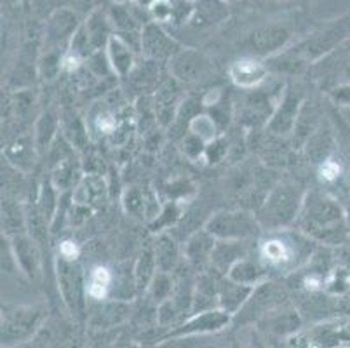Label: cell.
Wrapping results in <instances>:
<instances>
[{
	"label": "cell",
	"instance_id": "1",
	"mask_svg": "<svg viewBox=\"0 0 350 348\" xmlns=\"http://www.w3.org/2000/svg\"><path fill=\"white\" fill-rule=\"evenodd\" d=\"M310 242L300 235H273L260 245V261L265 267L289 272L310 258Z\"/></svg>",
	"mask_w": 350,
	"mask_h": 348
},
{
	"label": "cell",
	"instance_id": "2",
	"mask_svg": "<svg viewBox=\"0 0 350 348\" xmlns=\"http://www.w3.org/2000/svg\"><path fill=\"white\" fill-rule=\"evenodd\" d=\"M42 321V312L31 306L2 310V343L18 345L28 341Z\"/></svg>",
	"mask_w": 350,
	"mask_h": 348
},
{
	"label": "cell",
	"instance_id": "3",
	"mask_svg": "<svg viewBox=\"0 0 350 348\" xmlns=\"http://www.w3.org/2000/svg\"><path fill=\"white\" fill-rule=\"evenodd\" d=\"M209 234L219 241H243L258 232V222L253 215L244 211L218 213L206 226Z\"/></svg>",
	"mask_w": 350,
	"mask_h": 348
},
{
	"label": "cell",
	"instance_id": "4",
	"mask_svg": "<svg viewBox=\"0 0 350 348\" xmlns=\"http://www.w3.org/2000/svg\"><path fill=\"white\" fill-rule=\"evenodd\" d=\"M300 202L301 199L298 196V190H295L289 185H281L270 193L260 218L265 222L267 226L278 228V226H282L295 219V216L298 215V209H300Z\"/></svg>",
	"mask_w": 350,
	"mask_h": 348
},
{
	"label": "cell",
	"instance_id": "5",
	"mask_svg": "<svg viewBox=\"0 0 350 348\" xmlns=\"http://www.w3.org/2000/svg\"><path fill=\"white\" fill-rule=\"evenodd\" d=\"M336 219H338V213H336V207L331 204V200H310V197H308L304 207V215H301V226L307 234H321L331 223H336Z\"/></svg>",
	"mask_w": 350,
	"mask_h": 348
},
{
	"label": "cell",
	"instance_id": "6",
	"mask_svg": "<svg viewBox=\"0 0 350 348\" xmlns=\"http://www.w3.org/2000/svg\"><path fill=\"white\" fill-rule=\"evenodd\" d=\"M142 49L152 59L176 56L178 44L157 23H146L142 28Z\"/></svg>",
	"mask_w": 350,
	"mask_h": 348
},
{
	"label": "cell",
	"instance_id": "7",
	"mask_svg": "<svg viewBox=\"0 0 350 348\" xmlns=\"http://www.w3.org/2000/svg\"><path fill=\"white\" fill-rule=\"evenodd\" d=\"M230 73V79L237 88L251 89L256 88V85L262 84L263 81L269 75V68H267L265 63H262L260 59H254V57H243V59H237L234 65L228 70Z\"/></svg>",
	"mask_w": 350,
	"mask_h": 348
},
{
	"label": "cell",
	"instance_id": "8",
	"mask_svg": "<svg viewBox=\"0 0 350 348\" xmlns=\"http://www.w3.org/2000/svg\"><path fill=\"white\" fill-rule=\"evenodd\" d=\"M230 322V314L225 310H206L196 314V317L190 319L189 322L181 325L180 330L173 333V336H190V334H202V333H215Z\"/></svg>",
	"mask_w": 350,
	"mask_h": 348
},
{
	"label": "cell",
	"instance_id": "9",
	"mask_svg": "<svg viewBox=\"0 0 350 348\" xmlns=\"http://www.w3.org/2000/svg\"><path fill=\"white\" fill-rule=\"evenodd\" d=\"M208 68L209 65L204 56H200L193 51L178 53L176 56H173V63H171L173 75L178 81L183 82H197L208 73Z\"/></svg>",
	"mask_w": 350,
	"mask_h": 348
},
{
	"label": "cell",
	"instance_id": "10",
	"mask_svg": "<svg viewBox=\"0 0 350 348\" xmlns=\"http://www.w3.org/2000/svg\"><path fill=\"white\" fill-rule=\"evenodd\" d=\"M289 38V31L284 27L279 25H270V27H263L254 30L253 34L247 37V46L251 51L256 54H270L273 51H278L286 44Z\"/></svg>",
	"mask_w": 350,
	"mask_h": 348
},
{
	"label": "cell",
	"instance_id": "11",
	"mask_svg": "<svg viewBox=\"0 0 350 348\" xmlns=\"http://www.w3.org/2000/svg\"><path fill=\"white\" fill-rule=\"evenodd\" d=\"M107 56L113 72L120 77L127 75L133 70V65H135L131 46L124 38H120L119 35H113L110 38V42L107 46Z\"/></svg>",
	"mask_w": 350,
	"mask_h": 348
},
{
	"label": "cell",
	"instance_id": "12",
	"mask_svg": "<svg viewBox=\"0 0 350 348\" xmlns=\"http://www.w3.org/2000/svg\"><path fill=\"white\" fill-rule=\"evenodd\" d=\"M112 21L107 14H103L101 11H94L93 14L89 16L88 21H85L84 28L85 34L89 37V42L93 46L94 51H100L101 47H107L112 35Z\"/></svg>",
	"mask_w": 350,
	"mask_h": 348
},
{
	"label": "cell",
	"instance_id": "13",
	"mask_svg": "<svg viewBox=\"0 0 350 348\" xmlns=\"http://www.w3.org/2000/svg\"><path fill=\"white\" fill-rule=\"evenodd\" d=\"M244 258V247L241 245V241H219L216 242L211 253V263L218 268L219 272L228 273L230 268L237 261Z\"/></svg>",
	"mask_w": 350,
	"mask_h": 348
},
{
	"label": "cell",
	"instance_id": "14",
	"mask_svg": "<svg viewBox=\"0 0 350 348\" xmlns=\"http://www.w3.org/2000/svg\"><path fill=\"white\" fill-rule=\"evenodd\" d=\"M105 197H107V187H105L103 180L100 176H93V174L85 176L73 191V202L84 207L101 204Z\"/></svg>",
	"mask_w": 350,
	"mask_h": 348
},
{
	"label": "cell",
	"instance_id": "15",
	"mask_svg": "<svg viewBox=\"0 0 350 348\" xmlns=\"http://www.w3.org/2000/svg\"><path fill=\"white\" fill-rule=\"evenodd\" d=\"M227 16L228 9L225 8L221 0H197L190 21H193L196 27H211V25L219 23Z\"/></svg>",
	"mask_w": 350,
	"mask_h": 348
},
{
	"label": "cell",
	"instance_id": "16",
	"mask_svg": "<svg viewBox=\"0 0 350 348\" xmlns=\"http://www.w3.org/2000/svg\"><path fill=\"white\" fill-rule=\"evenodd\" d=\"M253 293V287L243 286V284H237L234 280L228 279V284H225L221 289H219V305H221V310L228 312V314H235V312L244 306V303L247 302V298Z\"/></svg>",
	"mask_w": 350,
	"mask_h": 348
},
{
	"label": "cell",
	"instance_id": "17",
	"mask_svg": "<svg viewBox=\"0 0 350 348\" xmlns=\"http://www.w3.org/2000/svg\"><path fill=\"white\" fill-rule=\"evenodd\" d=\"M113 276L107 267H94L85 279V293L93 299H105L112 291Z\"/></svg>",
	"mask_w": 350,
	"mask_h": 348
},
{
	"label": "cell",
	"instance_id": "18",
	"mask_svg": "<svg viewBox=\"0 0 350 348\" xmlns=\"http://www.w3.org/2000/svg\"><path fill=\"white\" fill-rule=\"evenodd\" d=\"M298 105H300V98H298V96H286L281 103V108L278 110V113L273 115V120L272 124H270V127H272L275 133L286 134L293 126H297Z\"/></svg>",
	"mask_w": 350,
	"mask_h": 348
},
{
	"label": "cell",
	"instance_id": "19",
	"mask_svg": "<svg viewBox=\"0 0 350 348\" xmlns=\"http://www.w3.org/2000/svg\"><path fill=\"white\" fill-rule=\"evenodd\" d=\"M263 273L265 272H263V268L260 267V265L243 258V260L237 261V263L230 268V272H228L227 276L228 279L234 280V282L254 287L260 280H262Z\"/></svg>",
	"mask_w": 350,
	"mask_h": 348
},
{
	"label": "cell",
	"instance_id": "20",
	"mask_svg": "<svg viewBox=\"0 0 350 348\" xmlns=\"http://www.w3.org/2000/svg\"><path fill=\"white\" fill-rule=\"evenodd\" d=\"M216 241L208 230L204 234H197L187 244V256L193 263H202L206 258H211L213 247H215Z\"/></svg>",
	"mask_w": 350,
	"mask_h": 348
},
{
	"label": "cell",
	"instance_id": "21",
	"mask_svg": "<svg viewBox=\"0 0 350 348\" xmlns=\"http://www.w3.org/2000/svg\"><path fill=\"white\" fill-rule=\"evenodd\" d=\"M14 256H16V263L20 265L27 273H33L37 272V251H35L33 244L30 241L23 237H16L14 239Z\"/></svg>",
	"mask_w": 350,
	"mask_h": 348
},
{
	"label": "cell",
	"instance_id": "22",
	"mask_svg": "<svg viewBox=\"0 0 350 348\" xmlns=\"http://www.w3.org/2000/svg\"><path fill=\"white\" fill-rule=\"evenodd\" d=\"M178 253L176 247H174V242L167 237H162L159 241L157 249H155V261H157V267L161 268V272H170L173 270L174 265H176Z\"/></svg>",
	"mask_w": 350,
	"mask_h": 348
},
{
	"label": "cell",
	"instance_id": "23",
	"mask_svg": "<svg viewBox=\"0 0 350 348\" xmlns=\"http://www.w3.org/2000/svg\"><path fill=\"white\" fill-rule=\"evenodd\" d=\"M190 133L199 136L204 143L215 142L216 139V122L208 115H196L189 124Z\"/></svg>",
	"mask_w": 350,
	"mask_h": 348
},
{
	"label": "cell",
	"instance_id": "24",
	"mask_svg": "<svg viewBox=\"0 0 350 348\" xmlns=\"http://www.w3.org/2000/svg\"><path fill=\"white\" fill-rule=\"evenodd\" d=\"M127 315V306H124L122 303H110V305H105L103 310L98 312L94 315V324L98 325H113L119 324L126 319Z\"/></svg>",
	"mask_w": 350,
	"mask_h": 348
},
{
	"label": "cell",
	"instance_id": "25",
	"mask_svg": "<svg viewBox=\"0 0 350 348\" xmlns=\"http://www.w3.org/2000/svg\"><path fill=\"white\" fill-rule=\"evenodd\" d=\"M155 267H157V261H155V258L152 256L148 251H146V253H143L142 260L138 261V267H136V272H135L136 282H138L139 287L148 286V284L154 280L155 273L152 272V270H154Z\"/></svg>",
	"mask_w": 350,
	"mask_h": 348
},
{
	"label": "cell",
	"instance_id": "26",
	"mask_svg": "<svg viewBox=\"0 0 350 348\" xmlns=\"http://www.w3.org/2000/svg\"><path fill=\"white\" fill-rule=\"evenodd\" d=\"M150 291L155 302H165L170 299L171 291H173V280L170 279L167 272H159L150 282Z\"/></svg>",
	"mask_w": 350,
	"mask_h": 348
},
{
	"label": "cell",
	"instance_id": "27",
	"mask_svg": "<svg viewBox=\"0 0 350 348\" xmlns=\"http://www.w3.org/2000/svg\"><path fill=\"white\" fill-rule=\"evenodd\" d=\"M75 174H77V169L73 168L72 164H68V162H62L53 178L54 187L58 188V190H66V188L73 187L75 181H77Z\"/></svg>",
	"mask_w": 350,
	"mask_h": 348
},
{
	"label": "cell",
	"instance_id": "28",
	"mask_svg": "<svg viewBox=\"0 0 350 348\" xmlns=\"http://www.w3.org/2000/svg\"><path fill=\"white\" fill-rule=\"evenodd\" d=\"M126 209H127V213H131V215H136V216L145 215L146 211H148L146 197L143 196L142 191H138V190L127 191V196H126Z\"/></svg>",
	"mask_w": 350,
	"mask_h": 348
},
{
	"label": "cell",
	"instance_id": "29",
	"mask_svg": "<svg viewBox=\"0 0 350 348\" xmlns=\"http://www.w3.org/2000/svg\"><path fill=\"white\" fill-rule=\"evenodd\" d=\"M183 150H185L187 155L192 159H196V157H199V155H202V153H206L204 142H202L199 136H196V134H192V133H190L189 136L185 138V142H183Z\"/></svg>",
	"mask_w": 350,
	"mask_h": 348
},
{
	"label": "cell",
	"instance_id": "30",
	"mask_svg": "<svg viewBox=\"0 0 350 348\" xmlns=\"http://www.w3.org/2000/svg\"><path fill=\"white\" fill-rule=\"evenodd\" d=\"M56 129V120H54V117L51 113L44 115L42 120L39 122V127H37V131H39V139L40 143H47L51 138H53V131Z\"/></svg>",
	"mask_w": 350,
	"mask_h": 348
},
{
	"label": "cell",
	"instance_id": "31",
	"mask_svg": "<svg viewBox=\"0 0 350 348\" xmlns=\"http://www.w3.org/2000/svg\"><path fill=\"white\" fill-rule=\"evenodd\" d=\"M59 254L65 261H75L79 256V247L75 245V242L72 241H65L59 247Z\"/></svg>",
	"mask_w": 350,
	"mask_h": 348
},
{
	"label": "cell",
	"instance_id": "32",
	"mask_svg": "<svg viewBox=\"0 0 350 348\" xmlns=\"http://www.w3.org/2000/svg\"><path fill=\"white\" fill-rule=\"evenodd\" d=\"M340 172V168L335 164V162H324L323 168H321V176L324 178V180H335L336 176H338Z\"/></svg>",
	"mask_w": 350,
	"mask_h": 348
},
{
	"label": "cell",
	"instance_id": "33",
	"mask_svg": "<svg viewBox=\"0 0 350 348\" xmlns=\"http://www.w3.org/2000/svg\"><path fill=\"white\" fill-rule=\"evenodd\" d=\"M23 348H47L46 345L44 343H40V341H37V340H33V341H28V345H25Z\"/></svg>",
	"mask_w": 350,
	"mask_h": 348
},
{
	"label": "cell",
	"instance_id": "34",
	"mask_svg": "<svg viewBox=\"0 0 350 348\" xmlns=\"http://www.w3.org/2000/svg\"><path fill=\"white\" fill-rule=\"evenodd\" d=\"M113 2H117V4H124V2H127V0H113Z\"/></svg>",
	"mask_w": 350,
	"mask_h": 348
},
{
	"label": "cell",
	"instance_id": "35",
	"mask_svg": "<svg viewBox=\"0 0 350 348\" xmlns=\"http://www.w3.org/2000/svg\"><path fill=\"white\" fill-rule=\"evenodd\" d=\"M189 2H190V0H189Z\"/></svg>",
	"mask_w": 350,
	"mask_h": 348
}]
</instances>
